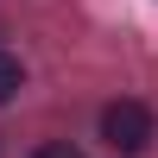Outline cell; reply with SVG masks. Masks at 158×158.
<instances>
[{
	"label": "cell",
	"mask_w": 158,
	"mask_h": 158,
	"mask_svg": "<svg viewBox=\"0 0 158 158\" xmlns=\"http://www.w3.org/2000/svg\"><path fill=\"white\" fill-rule=\"evenodd\" d=\"M101 139L114 152H146L152 146V108L146 101H108L101 108Z\"/></svg>",
	"instance_id": "cell-1"
},
{
	"label": "cell",
	"mask_w": 158,
	"mask_h": 158,
	"mask_svg": "<svg viewBox=\"0 0 158 158\" xmlns=\"http://www.w3.org/2000/svg\"><path fill=\"white\" fill-rule=\"evenodd\" d=\"M25 89V70H19V57H6V51H0V101H13Z\"/></svg>",
	"instance_id": "cell-2"
},
{
	"label": "cell",
	"mask_w": 158,
	"mask_h": 158,
	"mask_svg": "<svg viewBox=\"0 0 158 158\" xmlns=\"http://www.w3.org/2000/svg\"><path fill=\"white\" fill-rule=\"evenodd\" d=\"M32 158H82V152H76V146H70V139H51V146H38Z\"/></svg>",
	"instance_id": "cell-3"
}]
</instances>
